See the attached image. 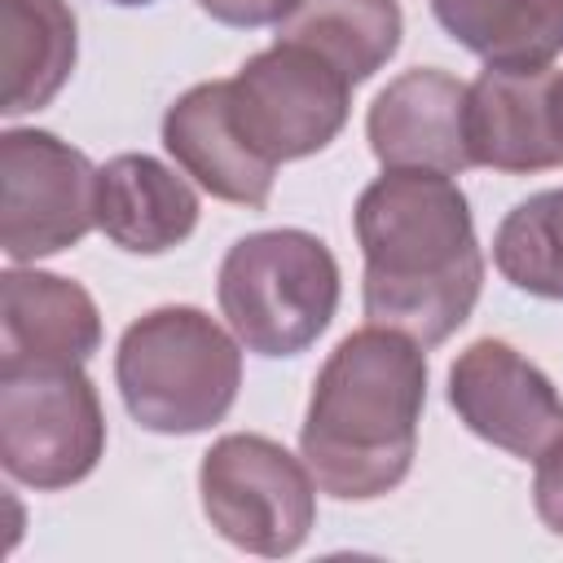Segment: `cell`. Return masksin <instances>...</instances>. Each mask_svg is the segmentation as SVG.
<instances>
[{
  "instance_id": "obj_1",
  "label": "cell",
  "mask_w": 563,
  "mask_h": 563,
  "mask_svg": "<svg viewBox=\"0 0 563 563\" xmlns=\"http://www.w3.org/2000/svg\"><path fill=\"white\" fill-rule=\"evenodd\" d=\"M352 224L365 255L361 303L369 325L400 330L422 347L466 325L484 286V255L453 176L383 167L356 198Z\"/></svg>"
},
{
  "instance_id": "obj_2",
  "label": "cell",
  "mask_w": 563,
  "mask_h": 563,
  "mask_svg": "<svg viewBox=\"0 0 563 563\" xmlns=\"http://www.w3.org/2000/svg\"><path fill=\"white\" fill-rule=\"evenodd\" d=\"M427 405V347L365 325L325 356L299 427V457L339 501L387 497L413 466Z\"/></svg>"
},
{
  "instance_id": "obj_3",
  "label": "cell",
  "mask_w": 563,
  "mask_h": 563,
  "mask_svg": "<svg viewBox=\"0 0 563 563\" xmlns=\"http://www.w3.org/2000/svg\"><path fill=\"white\" fill-rule=\"evenodd\" d=\"M114 383L145 431L198 435L229 418L242 387V347L202 308L167 303L123 330Z\"/></svg>"
},
{
  "instance_id": "obj_4",
  "label": "cell",
  "mask_w": 563,
  "mask_h": 563,
  "mask_svg": "<svg viewBox=\"0 0 563 563\" xmlns=\"http://www.w3.org/2000/svg\"><path fill=\"white\" fill-rule=\"evenodd\" d=\"M216 299L246 352L299 356L339 312V260L303 229L246 233L220 260Z\"/></svg>"
},
{
  "instance_id": "obj_5",
  "label": "cell",
  "mask_w": 563,
  "mask_h": 563,
  "mask_svg": "<svg viewBox=\"0 0 563 563\" xmlns=\"http://www.w3.org/2000/svg\"><path fill=\"white\" fill-rule=\"evenodd\" d=\"M106 413L84 365H0V462L9 479L57 493L97 471Z\"/></svg>"
},
{
  "instance_id": "obj_6",
  "label": "cell",
  "mask_w": 563,
  "mask_h": 563,
  "mask_svg": "<svg viewBox=\"0 0 563 563\" xmlns=\"http://www.w3.org/2000/svg\"><path fill=\"white\" fill-rule=\"evenodd\" d=\"M198 493L211 528L246 554H295L317 523V479L308 462L255 431L220 435L202 453Z\"/></svg>"
},
{
  "instance_id": "obj_7",
  "label": "cell",
  "mask_w": 563,
  "mask_h": 563,
  "mask_svg": "<svg viewBox=\"0 0 563 563\" xmlns=\"http://www.w3.org/2000/svg\"><path fill=\"white\" fill-rule=\"evenodd\" d=\"M97 229V167L44 128L0 136V246L13 264H35Z\"/></svg>"
},
{
  "instance_id": "obj_8",
  "label": "cell",
  "mask_w": 563,
  "mask_h": 563,
  "mask_svg": "<svg viewBox=\"0 0 563 563\" xmlns=\"http://www.w3.org/2000/svg\"><path fill=\"white\" fill-rule=\"evenodd\" d=\"M229 106L242 136L268 163L321 154L347 123L352 84L312 48L277 40L229 79Z\"/></svg>"
},
{
  "instance_id": "obj_9",
  "label": "cell",
  "mask_w": 563,
  "mask_h": 563,
  "mask_svg": "<svg viewBox=\"0 0 563 563\" xmlns=\"http://www.w3.org/2000/svg\"><path fill=\"white\" fill-rule=\"evenodd\" d=\"M449 405L457 422L515 457L545 453L563 435V396L501 339H475L449 365Z\"/></svg>"
},
{
  "instance_id": "obj_10",
  "label": "cell",
  "mask_w": 563,
  "mask_h": 563,
  "mask_svg": "<svg viewBox=\"0 0 563 563\" xmlns=\"http://www.w3.org/2000/svg\"><path fill=\"white\" fill-rule=\"evenodd\" d=\"M365 136L383 167H422L444 176L475 167L466 145V84L440 66L396 75L374 97Z\"/></svg>"
},
{
  "instance_id": "obj_11",
  "label": "cell",
  "mask_w": 563,
  "mask_h": 563,
  "mask_svg": "<svg viewBox=\"0 0 563 563\" xmlns=\"http://www.w3.org/2000/svg\"><path fill=\"white\" fill-rule=\"evenodd\" d=\"M163 150L185 176H194L211 198L260 211L273 194L277 163H268L238 128L229 106V79L194 84L163 114Z\"/></svg>"
},
{
  "instance_id": "obj_12",
  "label": "cell",
  "mask_w": 563,
  "mask_h": 563,
  "mask_svg": "<svg viewBox=\"0 0 563 563\" xmlns=\"http://www.w3.org/2000/svg\"><path fill=\"white\" fill-rule=\"evenodd\" d=\"M554 70H484L466 84V145L475 167L506 176L563 167V136L550 106Z\"/></svg>"
},
{
  "instance_id": "obj_13",
  "label": "cell",
  "mask_w": 563,
  "mask_h": 563,
  "mask_svg": "<svg viewBox=\"0 0 563 563\" xmlns=\"http://www.w3.org/2000/svg\"><path fill=\"white\" fill-rule=\"evenodd\" d=\"M101 347L92 295L57 273H0V365H84Z\"/></svg>"
},
{
  "instance_id": "obj_14",
  "label": "cell",
  "mask_w": 563,
  "mask_h": 563,
  "mask_svg": "<svg viewBox=\"0 0 563 563\" xmlns=\"http://www.w3.org/2000/svg\"><path fill=\"white\" fill-rule=\"evenodd\" d=\"M97 229L119 251L163 255L198 229V194L150 154H114L97 167Z\"/></svg>"
},
{
  "instance_id": "obj_15",
  "label": "cell",
  "mask_w": 563,
  "mask_h": 563,
  "mask_svg": "<svg viewBox=\"0 0 563 563\" xmlns=\"http://www.w3.org/2000/svg\"><path fill=\"white\" fill-rule=\"evenodd\" d=\"M79 31L66 0H0V110L9 119L44 110L70 79Z\"/></svg>"
},
{
  "instance_id": "obj_16",
  "label": "cell",
  "mask_w": 563,
  "mask_h": 563,
  "mask_svg": "<svg viewBox=\"0 0 563 563\" xmlns=\"http://www.w3.org/2000/svg\"><path fill=\"white\" fill-rule=\"evenodd\" d=\"M431 13L488 70H545L563 53V0H431Z\"/></svg>"
},
{
  "instance_id": "obj_17",
  "label": "cell",
  "mask_w": 563,
  "mask_h": 563,
  "mask_svg": "<svg viewBox=\"0 0 563 563\" xmlns=\"http://www.w3.org/2000/svg\"><path fill=\"white\" fill-rule=\"evenodd\" d=\"M400 35V0H295L277 22V40L312 48L352 88L396 57Z\"/></svg>"
},
{
  "instance_id": "obj_18",
  "label": "cell",
  "mask_w": 563,
  "mask_h": 563,
  "mask_svg": "<svg viewBox=\"0 0 563 563\" xmlns=\"http://www.w3.org/2000/svg\"><path fill=\"white\" fill-rule=\"evenodd\" d=\"M497 273L537 299H563V185L541 189L506 211L493 233Z\"/></svg>"
},
{
  "instance_id": "obj_19",
  "label": "cell",
  "mask_w": 563,
  "mask_h": 563,
  "mask_svg": "<svg viewBox=\"0 0 563 563\" xmlns=\"http://www.w3.org/2000/svg\"><path fill=\"white\" fill-rule=\"evenodd\" d=\"M532 506H537V519L563 537V435L537 453V475H532Z\"/></svg>"
},
{
  "instance_id": "obj_20",
  "label": "cell",
  "mask_w": 563,
  "mask_h": 563,
  "mask_svg": "<svg viewBox=\"0 0 563 563\" xmlns=\"http://www.w3.org/2000/svg\"><path fill=\"white\" fill-rule=\"evenodd\" d=\"M290 4L295 0H198L202 13H211L224 26H242V31H251V26H277L290 13Z\"/></svg>"
},
{
  "instance_id": "obj_21",
  "label": "cell",
  "mask_w": 563,
  "mask_h": 563,
  "mask_svg": "<svg viewBox=\"0 0 563 563\" xmlns=\"http://www.w3.org/2000/svg\"><path fill=\"white\" fill-rule=\"evenodd\" d=\"M550 106H554V123L563 136V70H554V79H550Z\"/></svg>"
},
{
  "instance_id": "obj_22",
  "label": "cell",
  "mask_w": 563,
  "mask_h": 563,
  "mask_svg": "<svg viewBox=\"0 0 563 563\" xmlns=\"http://www.w3.org/2000/svg\"><path fill=\"white\" fill-rule=\"evenodd\" d=\"M110 4H123V9H141V4H154V0H110Z\"/></svg>"
}]
</instances>
